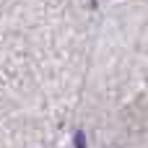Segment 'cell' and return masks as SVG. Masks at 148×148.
Masks as SVG:
<instances>
[{
	"label": "cell",
	"mask_w": 148,
	"mask_h": 148,
	"mask_svg": "<svg viewBox=\"0 0 148 148\" xmlns=\"http://www.w3.org/2000/svg\"><path fill=\"white\" fill-rule=\"evenodd\" d=\"M73 148H88V143H86V133H83V130H78V133L73 135Z\"/></svg>",
	"instance_id": "cell-1"
}]
</instances>
